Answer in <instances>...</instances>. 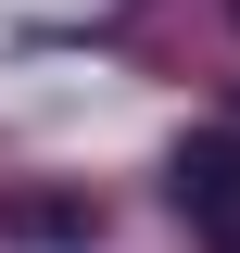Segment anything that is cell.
Wrapping results in <instances>:
<instances>
[{"label":"cell","instance_id":"obj_3","mask_svg":"<svg viewBox=\"0 0 240 253\" xmlns=\"http://www.w3.org/2000/svg\"><path fill=\"white\" fill-rule=\"evenodd\" d=\"M228 13H240V0H228Z\"/></svg>","mask_w":240,"mask_h":253},{"label":"cell","instance_id":"obj_2","mask_svg":"<svg viewBox=\"0 0 240 253\" xmlns=\"http://www.w3.org/2000/svg\"><path fill=\"white\" fill-rule=\"evenodd\" d=\"M89 203H0V241H89Z\"/></svg>","mask_w":240,"mask_h":253},{"label":"cell","instance_id":"obj_1","mask_svg":"<svg viewBox=\"0 0 240 253\" xmlns=\"http://www.w3.org/2000/svg\"><path fill=\"white\" fill-rule=\"evenodd\" d=\"M164 190H177V215L202 228L215 253H240V126H202V139L177 152V177H164Z\"/></svg>","mask_w":240,"mask_h":253}]
</instances>
